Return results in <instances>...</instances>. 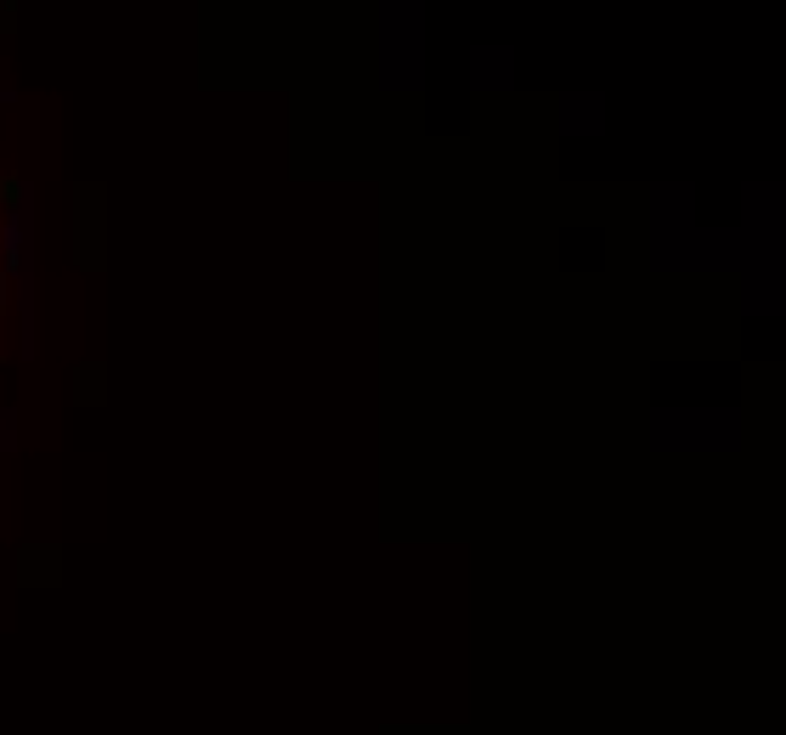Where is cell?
<instances>
[{"mask_svg": "<svg viewBox=\"0 0 786 735\" xmlns=\"http://www.w3.org/2000/svg\"><path fill=\"white\" fill-rule=\"evenodd\" d=\"M12 441H18V419H12L7 408H0V453H7V448H12Z\"/></svg>", "mask_w": 786, "mask_h": 735, "instance_id": "obj_1", "label": "cell"}, {"mask_svg": "<svg viewBox=\"0 0 786 735\" xmlns=\"http://www.w3.org/2000/svg\"><path fill=\"white\" fill-rule=\"evenodd\" d=\"M0 301H7V277H0Z\"/></svg>", "mask_w": 786, "mask_h": 735, "instance_id": "obj_2", "label": "cell"}]
</instances>
